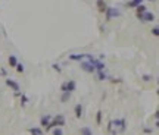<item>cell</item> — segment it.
I'll use <instances>...</instances> for the list:
<instances>
[{
	"mask_svg": "<svg viewBox=\"0 0 159 135\" xmlns=\"http://www.w3.org/2000/svg\"><path fill=\"white\" fill-rule=\"evenodd\" d=\"M65 122H66V119H65L64 115H56V116L52 118L50 124H49V126H47L46 131H52L53 128H62L65 125Z\"/></svg>",
	"mask_w": 159,
	"mask_h": 135,
	"instance_id": "obj_1",
	"label": "cell"
},
{
	"mask_svg": "<svg viewBox=\"0 0 159 135\" xmlns=\"http://www.w3.org/2000/svg\"><path fill=\"white\" fill-rule=\"evenodd\" d=\"M75 90H77V81L75 79H68V81H65L62 85H60V91H62V93L72 94Z\"/></svg>",
	"mask_w": 159,
	"mask_h": 135,
	"instance_id": "obj_2",
	"label": "cell"
},
{
	"mask_svg": "<svg viewBox=\"0 0 159 135\" xmlns=\"http://www.w3.org/2000/svg\"><path fill=\"white\" fill-rule=\"evenodd\" d=\"M118 16H121V10L118 7H111V6L106 7V10H105L106 21H112L114 18H118Z\"/></svg>",
	"mask_w": 159,
	"mask_h": 135,
	"instance_id": "obj_3",
	"label": "cell"
},
{
	"mask_svg": "<svg viewBox=\"0 0 159 135\" xmlns=\"http://www.w3.org/2000/svg\"><path fill=\"white\" fill-rule=\"evenodd\" d=\"M112 125H114V129H115V131L124 132V131H125V126H127V122H125L124 118H121V119H112Z\"/></svg>",
	"mask_w": 159,
	"mask_h": 135,
	"instance_id": "obj_4",
	"label": "cell"
},
{
	"mask_svg": "<svg viewBox=\"0 0 159 135\" xmlns=\"http://www.w3.org/2000/svg\"><path fill=\"white\" fill-rule=\"evenodd\" d=\"M5 84L7 85V87H9L12 91H15V93L21 91V85H19V82H16L15 79H12V78H6V79H5Z\"/></svg>",
	"mask_w": 159,
	"mask_h": 135,
	"instance_id": "obj_5",
	"label": "cell"
},
{
	"mask_svg": "<svg viewBox=\"0 0 159 135\" xmlns=\"http://www.w3.org/2000/svg\"><path fill=\"white\" fill-rule=\"evenodd\" d=\"M52 115H43L41 118H40V126H41V129H47V126H49V124H50V120H52Z\"/></svg>",
	"mask_w": 159,
	"mask_h": 135,
	"instance_id": "obj_6",
	"label": "cell"
},
{
	"mask_svg": "<svg viewBox=\"0 0 159 135\" xmlns=\"http://www.w3.org/2000/svg\"><path fill=\"white\" fill-rule=\"evenodd\" d=\"M85 54L87 53H72L68 56V59L72 62H83V60H85Z\"/></svg>",
	"mask_w": 159,
	"mask_h": 135,
	"instance_id": "obj_7",
	"label": "cell"
},
{
	"mask_svg": "<svg viewBox=\"0 0 159 135\" xmlns=\"http://www.w3.org/2000/svg\"><path fill=\"white\" fill-rule=\"evenodd\" d=\"M139 19L143 21V22H152V21H155V13H152V12L147 10V12H144L143 15H140Z\"/></svg>",
	"mask_w": 159,
	"mask_h": 135,
	"instance_id": "obj_8",
	"label": "cell"
},
{
	"mask_svg": "<svg viewBox=\"0 0 159 135\" xmlns=\"http://www.w3.org/2000/svg\"><path fill=\"white\" fill-rule=\"evenodd\" d=\"M96 7H97V12H99V13H105L108 5H106L105 0H97V2H96Z\"/></svg>",
	"mask_w": 159,
	"mask_h": 135,
	"instance_id": "obj_9",
	"label": "cell"
},
{
	"mask_svg": "<svg viewBox=\"0 0 159 135\" xmlns=\"http://www.w3.org/2000/svg\"><path fill=\"white\" fill-rule=\"evenodd\" d=\"M74 115H75L77 119H81V116H83V104H81V103L75 104V107H74Z\"/></svg>",
	"mask_w": 159,
	"mask_h": 135,
	"instance_id": "obj_10",
	"label": "cell"
},
{
	"mask_svg": "<svg viewBox=\"0 0 159 135\" xmlns=\"http://www.w3.org/2000/svg\"><path fill=\"white\" fill-rule=\"evenodd\" d=\"M28 132L31 135H43V129L40 126H31V128H28Z\"/></svg>",
	"mask_w": 159,
	"mask_h": 135,
	"instance_id": "obj_11",
	"label": "cell"
},
{
	"mask_svg": "<svg viewBox=\"0 0 159 135\" xmlns=\"http://www.w3.org/2000/svg\"><path fill=\"white\" fill-rule=\"evenodd\" d=\"M7 63H9L10 68H15V66L18 65V59H16V56H15V54H10L9 59H7Z\"/></svg>",
	"mask_w": 159,
	"mask_h": 135,
	"instance_id": "obj_12",
	"label": "cell"
},
{
	"mask_svg": "<svg viewBox=\"0 0 159 135\" xmlns=\"http://www.w3.org/2000/svg\"><path fill=\"white\" fill-rule=\"evenodd\" d=\"M144 12H147V7H146L144 5H139V6L136 7V15H137V18H139L140 15H143Z\"/></svg>",
	"mask_w": 159,
	"mask_h": 135,
	"instance_id": "obj_13",
	"label": "cell"
},
{
	"mask_svg": "<svg viewBox=\"0 0 159 135\" xmlns=\"http://www.w3.org/2000/svg\"><path fill=\"white\" fill-rule=\"evenodd\" d=\"M102 119H103V112L102 110H97V113H96V125L97 126L102 125Z\"/></svg>",
	"mask_w": 159,
	"mask_h": 135,
	"instance_id": "obj_14",
	"label": "cell"
},
{
	"mask_svg": "<svg viewBox=\"0 0 159 135\" xmlns=\"http://www.w3.org/2000/svg\"><path fill=\"white\" fill-rule=\"evenodd\" d=\"M80 135H93V131L90 126H83L80 129Z\"/></svg>",
	"mask_w": 159,
	"mask_h": 135,
	"instance_id": "obj_15",
	"label": "cell"
},
{
	"mask_svg": "<svg viewBox=\"0 0 159 135\" xmlns=\"http://www.w3.org/2000/svg\"><path fill=\"white\" fill-rule=\"evenodd\" d=\"M19 97H21V106H22V107H25L27 103H28V95H27L25 93H21Z\"/></svg>",
	"mask_w": 159,
	"mask_h": 135,
	"instance_id": "obj_16",
	"label": "cell"
},
{
	"mask_svg": "<svg viewBox=\"0 0 159 135\" xmlns=\"http://www.w3.org/2000/svg\"><path fill=\"white\" fill-rule=\"evenodd\" d=\"M143 2H144V0H131V2L127 3V6L128 7H137L139 5H143Z\"/></svg>",
	"mask_w": 159,
	"mask_h": 135,
	"instance_id": "obj_17",
	"label": "cell"
},
{
	"mask_svg": "<svg viewBox=\"0 0 159 135\" xmlns=\"http://www.w3.org/2000/svg\"><path fill=\"white\" fill-rule=\"evenodd\" d=\"M109 77H108V73L105 71H100V72H97V81H106Z\"/></svg>",
	"mask_w": 159,
	"mask_h": 135,
	"instance_id": "obj_18",
	"label": "cell"
},
{
	"mask_svg": "<svg viewBox=\"0 0 159 135\" xmlns=\"http://www.w3.org/2000/svg\"><path fill=\"white\" fill-rule=\"evenodd\" d=\"M15 69H16V72H18V73H24V72H25V65L18 62V65L15 66Z\"/></svg>",
	"mask_w": 159,
	"mask_h": 135,
	"instance_id": "obj_19",
	"label": "cell"
},
{
	"mask_svg": "<svg viewBox=\"0 0 159 135\" xmlns=\"http://www.w3.org/2000/svg\"><path fill=\"white\" fill-rule=\"evenodd\" d=\"M69 99H71V94L69 93H62V95H60V101H62V103H66Z\"/></svg>",
	"mask_w": 159,
	"mask_h": 135,
	"instance_id": "obj_20",
	"label": "cell"
},
{
	"mask_svg": "<svg viewBox=\"0 0 159 135\" xmlns=\"http://www.w3.org/2000/svg\"><path fill=\"white\" fill-rule=\"evenodd\" d=\"M52 134H53V135H64V129H62V128H53V129H52Z\"/></svg>",
	"mask_w": 159,
	"mask_h": 135,
	"instance_id": "obj_21",
	"label": "cell"
},
{
	"mask_svg": "<svg viewBox=\"0 0 159 135\" xmlns=\"http://www.w3.org/2000/svg\"><path fill=\"white\" fill-rule=\"evenodd\" d=\"M52 68H53V71H56V72H62V68H60V65H58V63H53L52 65Z\"/></svg>",
	"mask_w": 159,
	"mask_h": 135,
	"instance_id": "obj_22",
	"label": "cell"
},
{
	"mask_svg": "<svg viewBox=\"0 0 159 135\" xmlns=\"http://www.w3.org/2000/svg\"><path fill=\"white\" fill-rule=\"evenodd\" d=\"M150 32L153 34V37H158V35H159V28H158V27H153V30H152Z\"/></svg>",
	"mask_w": 159,
	"mask_h": 135,
	"instance_id": "obj_23",
	"label": "cell"
},
{
	"mask_svg": "<svg viewBox=\"0 0 159 135\" xmlns=\"http://www.w3.org/2000/svg\"><path fill=\"white\" fill-rule=\"evenodd\" d=\"M112 131H115V129H114V125H112V120H109V124H108V132H112Z\"/></svg>",
	"mask_w": 159,
	"mask_h": 135,
	"instance_id": "obj_24",
	"label": "cell"
},
{
	"mask_svg": "<svg viewBox=\"0 0 159 135\" xmlns=\"http://www.w3.org/2000/svg\"><path fill=\"white\" fill-rule=\"evenodd\" d=\"M143 132H144V134H152L153 129H152V128H143Z\"/></svg>",
	"mask_w": 159,
	"mask_h": 135,
	"instance_id": "obj_25",
	"label": "cell"
},
{
	"mask_svg": "<svg viewBox=\"0 0 159 135\" xmlns=\"http://www.w3.org/2000/svg\"><path fill=\"white\" fill-rule=\"evenodd\" d=\"M143 79H144V81H150L152 77H150V75H143Z\"/></svg>",
	"mask_w": 159,
	"mask_h": 135,
	"instance_id": "obj_26",
	"label": "cell"
}]
</instances>
